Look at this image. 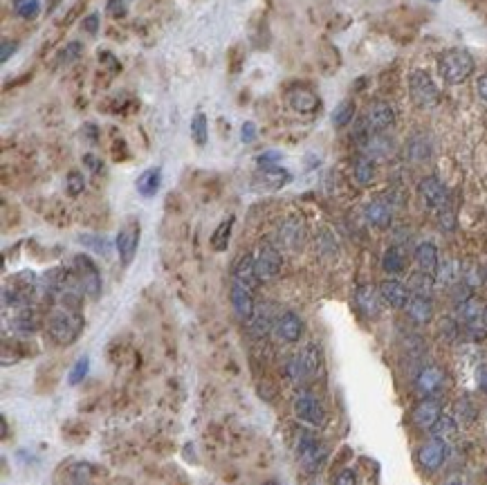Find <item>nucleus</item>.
<instances>
[{
    "label": "nucleus",
    "instance_id": "nucleus-2",
    "mask_svg": "<svg viewBox=\"0 0 487 485\" xmlns=\"http://www.w3.org/2000/svg\"><path fill=\"white\" fill-rule=\"evenodd\" d=\"M438 72L447 83H463L474 72V56L463 47H451L438 56Z\"/></svg>",
    "mask_w": 487,
    "mask_h": 485
},
{
    "label": "nucleus",
    "instance_id": "nucleus-16",
    "mask_svg": "<svg viewBox=\"0 0 487 485\" xmlns=\"http://www.w3.org/2000/svg\"><path fill=\"white\" fill-rule=\"evenodd\" d=\"M442 385H445V371L440 367H424L415 378V389L420 391L422 396L438 394Z\"/></svg>",
    "mask_w": 487,
    "mask_h": 485
},
{
    "label": "nucleus",
    "instance_id": "nucleus-44",
    "mask_svg": "<svg viewBox=\"0 0 487 485\" xmlns=\"http://www.w3.org/2000/svg\"><path fill=\"white\" fill-rule=\"evenodd\" d=\"M281 158H283V155H281L279 151H265V153H261L256 162H259L261 169H270V166H279Z\"/></svg>",
    "mask_w": 487,
    "mask_h": 485
},
{
    "label": "nucleus",
    "instance_id": "nucleus-17",
    "mask_svg": "<svg viewBox=\"0 0 487 485\" xmlns=\"http://www.w3.org/2000/svg\"><path fill=\"white\" fill-rule=\"evenodd\" d=\"M277 333L281 339H285V342L290 344H294L301 339L303 335V321L301 317H299L296 312H283V314H279V319H277Z\"/></svg>",
    "mask_w": 487,
    "mask_h": 485
},
{
    "label": "nucleus",
    "instance_id": "nucleus-57",
    "mask_svg": "<svg viewBox=\"0 0 487 485\" xmlns=\"http://www.w3.org/2000/svg\"><path fill=\"white\" fill-rule=\"evenodd\" d=\"M263 485H279V483H277V481H265Z\"/></svg>",
    "mask_w": 487,
    "mask_h": 485
},
{
    "label": "nucleus",
    "instance_id": "nucleus-45",
    "mask_svg": "<svg viewBox=\"0 0 487 485\" xmlns=\"http://www.w3.org/2000/svg\"><path fill=\"white\" fill-rule=\"evenodd\" d=\"M16 50H19V43H16V41H3V45H0V61L7 63L10 61V56L16 54Z\"/></svg>",
    "mask_w": 487,
    "mask_h": 485
},
{
    "label": "nucleus",
    "instance_id": "nucleus-29",
    "mask_svg": "<svg viewBox=\"0 0 487 485\" xmlns=\"http://www.w3.org/2000/svg\"><path fill=\"white\" fill-rule=\"evenodd\" d=\"M483 305L478 303L474 297H469L467 301H463L458 305V317L463 319L467 326H472V323H478V321H483Z\"/></svg>",
    "mask_w": 487,
    "mask_h": 485
},
{
    "label": "nucleus",
    "instance_id": "nucleus-13",
    "mask_svg": "<svg viewBox=\"0 0 487 485\" xmlns=\"http://www.w3.org/2000/svg\"><path fill=\"white\" fill-rule=\"evenodd\" d=\"M442 416V407L438 400H431V398H424L420 400L415 407H413V413H411V420L415 427L420 429H431L435 422L440 420Z\"/></svg>",
    "mask_w": 487,
    "mask_h": 485
},
{
    "label": "nucleus",
    "instance_id": "nucleus-8",
    "mask_svg": "<svg viewBox=\"0 0 487 485\" xmlns=\"http://www.w3.org/2000/svg\"><path fill=\"white\" fill-rule=\"evenodd\" d=\"M418 193H420L422 202L429 209H445L447 207V200H449V193H447V186L442 184L435 175L424 177V180L418 184Z\"/></svg>",
    "mask_w": 487,
    "mask_h": 485
},
{
    "label": "nucleus",
    "instance_id": "nucleus-24",
    "mask_svg": "<svg viewBox=\"0 0 487 485\" xmlns=\"http://www.w3.org/2000/svg\"><path fill=\"white\" fill-rule=\"evenodd\" d=\"M259 180L265 189H281V186H285L290 180H292V175L281 166H270V169H261Z\"/></svg>",
    "mask_w": 487,
    "mask_h": 485
},
{
    "label": "nucleus",
    "instance_id": "nucleus-6",
    "mask_svg": "<svg viewBox=\"0 0 487 485\" xmlns=\"http://www.w3.org/2000/svg\"><path fill=\"white\" fill-rule=\"evenodd\" d=\"M294 413H296L299 420L312 424V427H321V424L326 422V409H323V405L317 400V396L307 394V391H303V394H296Z\"/></svg>",
    "mask_w": 487,
    "mask_h": 485
},
{
    "label": "nucleus",
    "instance_id": "nucleus-32",
    "mask_svg": "<svg viewBox=\"0 0 487 485\" xmlns=\"http://www.w3.org/2000/svg\"><path fill=\"white\" fill-rule=\"evenodd\" d=\"M431 433H433V438H440L445 442L456 438V433H458L456 418H451V416H440V420L431 427Z\"/></svg>",
    "mask_w": 487,
    "mask_h": 485
},
{
    "label": "nucleus",
    "instance_id": "nucleus-9",
    "mask_svg": "<svg viewBox=\"0 0 487 485\" xmlns=\"http://www.w3.org/2000/svg\"><path fill=\"white\" fill-rule=\"evenodd\" d=\"M445 458H447V442L440 438L426 440L424 445L418 449V463H420V467L426 472H435L438 467H442Z\"/></svg>",
    "mask_w": 487,
    "mask_h": 485
},
{
    "label": "nucleus",
    "instance_id": "nucleus-52",
    "mask_svg": "<svg viewBox=\"0 0 487 485\" xmlns=\"http://www.w3.org/2000/svg\"><path fill=\"white\" fill-rule=\"evenodd\" d=\"M476 90H478V97H481L485 104H487V72L478 76V81H476Z\"/></svg>",
    "mask_w": 487,
    "mask_h": 485
},
{
    "label": "nucleus",
    "instance_id": "nucleus-36",
    "mask_svg": "<svg viewBox=\"0 0 487 485\" xmlns=\"http://www.w3.org/2000/svg\"><path fill=\"white\" fill-rule=\"evenodd\" d=\"M460 279V268L456 261H445L442 266H438V272H435V281L442 285H454Z\"/></svg>",
    "mask_w": 487,
    "mask_h": 485
},
{
    "label": "nucleus",
    "instance_id": "nucleus-55",
    "mask_svg": "<svg viewBox=\"0 0 487 485\" xmlns=\"http://www.w3.org/2000/svg\"><path fill=\"white\" fill-rule=\"evenodd\" d=\"M483 326H485V330H487V308L483 310Z\"/></svg>",
    "mask_w": 487,
    "mask_h": 485
},
{
    "label": "nucleus",
    "instance_id": "nucleus-3",
    "mask_svg": "<svg viewBox=\"0 0 487 485\" xmlns=\"http://www.w3.org/2000/svg\"><path fill=\"white\" fill-rule=\"evenodd\" d=\"M409 95H411L418 108H433L440 99L438 86L433 83L429 72L424 70H413L409 76Z\"/></svg>",
    "mask_w": 487,
    "mask_h": 485
},
{
    "label": "nucleus",
    "instance_id": "nucleus-58",
    "mask_svg": "<svg viewBox=\"0 0 487 485\" xmlns=\"http://www.w3.org/2000/svg\"><path fill=\"white\" fill-rule=\"evenodd\" d=\"M431 3H440V0H431Z\"/></svg>",
    "mask_w": 487,
    "mask_h": 485
},
{
    "label": "nucleus",
    "instance_id": "nucleus-10",
    "mask_svg": "<svg viewBox=\"0 0 487 485\" xmlns=\"http://www.w3.org/2000/svg\"><path fill=\"white\" fill-rule=\"evenodd\" d=\"M364 124L369 126L371 133H384L389 131L393 124H396V110L387 101H375L371 108L366 110Z\"/></svg>",
    "mask_w": 487,
    "mask_h": 485
},
{
    "label": "nucleus",
    "instance_id": "nucleus-48",
    "mask_svg": "<svg viewBox=\"0 0 487 485\" xmlns=\"http://www.w3.org/2000/svg\"><path fill=\"white\" fill-rule=\"evenodd\" d=\"M335 485H357V476L353 470H341L335 479Z\"/></svg>",
    "mask_w": 487,
    "mask_h": 485
},
{
    "label": "nucleus",
    "instance_id": "nucleus-37",
    "mask_svg": "<svg viewBox=\"0 0 487 485\" xmlns=\"http://www.w3.org/2000/svg\"><path fill=\"white\" fill-rule=\"evenodd\" d=\"M355 119V104L353 101H341V104L332 110V124L337 126V129H344L350 122Z\"/></svg>",
    "mask_w": 487,
    "mask_h": 485
},
{
    "label": "nucleus",
    "instance_id": "nucleus-56",
    "mask_svg": "<svg viewBox=\"0 0 487 485\" xmlns=\"http://www.w3.org/2000/svg\"><path fill=\"white\" fill-rule=\"evenodd\" d=\"M445 485H463V483H460V481H458V479H454V481H447V483H445Z\"/></svg>",
    "mask_w": 487,
    "mask_h": 485
},
{
    "label": "nucleus",
    "instance_id": "nucleus-34",
    "mask_svg": "<svg viewBox=\"0 0 487 485\" xmlns=\"http://www.w3.org/2000/svg\"><path fill=\"white\" fill-rule=\"evenodd\" d=\"M355 180L360 182L362 186L373 184V180H375V164H373L371 158H366V155L357 158V162H355Z\"/></svg>",
    "mask_w": 487,
    "mask_h": 485
},
{
    "label": "nucleus",
    "instance_id": "nucleus-39",
    "mask_svg": "<svg viewBox=\"0 0 487 485\" xmlns=\"http://www.w3.org/2000/svg\"><path fill=\"white\" fill-rule=\"evenodd\" d=\"M14 10L21 19H36L41 12V0H14Z\"/></svg>",
    "mask_w": 487,
    "mask_h": 485
},
{
    "label": "nucleus",
    "instance_id": "nucleus-38",
    "mask_svg": "<svg viewBox=\"0 0 487 485\" xmlns=\"http://www.w3.org/2000/svg\"><path fill=\"white\" fill-rule=\"evenodd\" d=\"M191 138L195 140L198 147H204L207 144V138H209V122H207V115L204 113H198L193 119H191Z\"/></svg>",
    "mask_w": 487,
    "mask_h": 485
},
{
    "label": "nucleus",
    "instance_id": "nucleus-41",
    "mask_svg": "<svg viewBox=\"0 0 487 485\" xmlns=\"http://www.w3.org/2000/svg\"><path fill=\"white\" fill-rule=\"evenodd\" d=\"M65 189L70 195H79L85 189V177L81 171H70L65 177Z\"/></svg>",
    "mask_w": 487,
    "mask_h": 485
},
{
    "label": "nucleus",
    "instance_id": "nucleus-7",
    "mask_svg": "<svg viewBox=\"0 0 487 485\" xmlns=\"http://www.w3.org/2000/svg\"><path fill=\"white\" fill-rule=\"evenodd\" d=\"M138 245H140V223L138 220H128L115 238V248L124 266H131L133 263L135 254H138Z\"/></svg>",
    "mask_w": 487,
    "mask_h": 485
},
{
    "label": "nucleus",
    "instance_id": "nucleus-20",
    "mask_svg": "<svg viewBox=\"0 0 487 485\" xmlns=\"http://www.w3.org/2000/svg\"><path fill=\"white\" fill-rule=\"evenodd\" d=\"M407 314L415 323H429L433 317V303L429 297H418L413 294L407 303Z\"/></svg>",
    "mask_w": 487,
    "mask_h": 485
},
{
    "label": "nucleus",
    "instance_id": "nucleus-47",
    "mask_svg": "<svg viewBox=\"0 0 487 485\" xmlns=\"http://www.w3.org/2000/svg\"><path fill=\"white\" fill-rule=\"evenodd\" d=\"M81 47L83 45L79 43V41H72V43H67L65 45V52H63V58H65V61H74V58L81 54Z\"/></svg>",
    "mask_w": 487,
    "mask_h": 485
},
{
    "label": "nucleus",
    "instance_id": "nucleus-22",
    "mask_svg": "<svg viewBox=\"0 0 487 485\" xmlns=\"http://www.w3.org/2000/svg\"><path fill=\"white\" fill-rule=\"evenodd\" d=\"M366 220H369V223L375 225V227L387 229L391 225V220H393V211L384 200H373V202L366 205Z\"/></svg>",
    "mask_w": 487,
    "mask_h": 485
},
{
    "label": "nucleus",
    "instance_id": "nucleus-5",
    "mask_svg": "<svg viewBox=\"0 0 487 485\" xmlns=\"http://www.w3.org/2000/svg\"><path fill=\"white\" fill-rule=\"evenodd\" d=\"M256 274L261 281H272L279 277L281 268H283V257L272 243H261L259 252H256Z\"/></svg>",
    "mask_w": 487,
    "mask_h": 485
},
{
    "label": "nucleus",
    "instance_id": "nucleus-19",
    "mask_svg": "<svg viewBox=\"0 0 487 485\" xmlns=\"http://www.w3.org/2000/svg\"><path fill=\"white\" fill-rule=\"evenodd\" d=\"M415 263H418V268H420L422 272H426V274H433V277H435V272H438V266H440L438 248H435V245L429 243V241L420 243V245L415 248Z\"/></svg>",
    "mask_w": 487,
    "mask_h": 485
},
{
    "label": "nucleus",
    "instance_id": "nucleus-12",
    "mask_svg": "<svg viewBox=\"0 0 487 485\" xmlns=\"http://www.w3.org/2000/svg\"><path fill=\"white\" fill-rule=\"evenodd\" d=\"M380 294H382V301L389 303L391 308H396V310L407 308L409 299H411V290H409V285H404L402 281H398V279L382 281Z\"/></svg>",
    "mask_w": 487,
    "mask_h": 485
},
{
    "label": "nucleus",
    "instance_id": "nucleus-49",
    "mask_svg": "<svg viewBox=\"0 0 487 485\" xmlns=\"http://www.w3.org/2000/svg\"><path fill=\"white\" fill-rule=\"evenodd\" d=\"M83 30L88 32V34H97V30H99V16L97 14L85 16V19H83Z\"/></svg>",
    "mask_w": 487,
    "mask_h": 485
},
{
    "label": "nucleus",
    "instance_id": "nucleus-15",
    "mask_svg": "<svg viewBox=\"0 0 487 485\" xmlns=\"http://www.w3.org/2000/svg\"><path fill=\"white\" fill-rule=\"evenodd\" d=\"M355 303L364 317L375 319L382 312V294L373 285H360L355 292Z\"/></svg>",
    "mask_w": 487,
    "mask_h": 485
},
{
    "label": "nucleus",
    "instance_id": "nucleus-4",
    "mask_svg": "<svg viewBox=\"0 0 487 485\" xmlns=\"http://www.w3.org/2000/svg\"><path fill=\"white\" fill-rule=\"evenodd\" d=\"M74 272L79 277V285L83 294H88L90 299H99L101 297V274L99 268L95 266L88 254H76L74 257Z\"/></svg>",
    "mask_w": 487,
    "mask_h": 485
},
{
    "label": "nucleus",
    "instance_id": "nucleus-50",
    "mask_svg": "<svg viewBox=\"0 0 487 485\" xmlns=\"http://www.w3.org/2000/svg\"><path fill=\"white\" fill-rule=\"evenodd\" d=\"M241 135H243V142H254L256 140V126L252 122H245L243 129H241Z\"/></svg>",
    "mask_w": 487,
    "mask_h": 485
},
{
    "label": "nucleus",
    "instance_id": "nucleus-31",
    "mask_svg": "<svg viewBox=\"0 0 487 485\" xmlns=\"http://www.w3.org/2000/svg\"><path fill=\"white\" fill-rule=\"evenodd\" d=\"M299 458H301V463L307 472H319V467L323 465V461H326V447H323L321 442H317L312 449H307V452L301 454Z\"/></svg>",
    "mask_w": 487,
    "mask_h": 485
},
{
    "label": "nucleus",
    "instance_id": "nucleus-35",
    "mask_svg": "<svg viewBox=\"0 0 487 485\" xmlns=\"http://www.w3.org/2000/svg\"><path fill=\"white\" fill-rule=\"evenodd\" d=\"M299 357H301L307 376H314V373L319 371V367H321V353H319V348L314 346V344H307L303 351L299 353Z\"/></svg>",
    "mask_w": 487,
    "mask_h": 485
},
{
    "label": "nucleus",
    "instance_id": "nucleus-1",
    "mask_svg": "<svg viewBox=\"0 0 487 485\" xmlns=\"http://www.w3.org/2000/svg\"><path fill=\"white\" fill-rule=\"evenodd\" d=\"M47 330L52 335L54 342L58 344H72L76 337L81 335L83 330V314L74 308H56L52 314L47 317Z\"/></svg>",
    "mask_w": 487,
    "mask_h": 485
},
{
    "label": "nucleus",
    "instance_id": "nucleus-26",
    "mask_svg": "<svg viewBox=\"0 0 487 485\" xmlns=\"http://www.w3.org/2000/svg\"><path fill=\"white\" fill-rule=\"evenodd\" d=\"M391 153V142L382 138V133H373L369 140H364V155L366 158H387Z\"/></svg>",
    "mask_w": 487,
    "mask_h": 485
},
{
    "label": "nucleus",
    "instance_id": "nucleus-51",
    "mask_svg": "<svg viewBox=\"0 0 487 485\" xmlns=\"http://www.w3.org/2000/svg\"><path fill=\"white\" fill-rule=\"evenodd\" d=\"M83 164L88 166L92 173L101 171V160H99V158H95V155H90V153H88V155H83Z\"/></svg>",
    "mask_w": 487,
    "mask_h": 485
},
{
    "label": "nucleus",
    "instance_id": "nucleus-59",
    "mask_svg": "<svg viewBox=\"0 0 487 485\" xmlns=\"http://www.w3.org/2000/svg\"><path fill=\"white\" fill-rule=\"evenodd\" d=\"M485 279H487V268H485Z\"/></svg>",
    "mask_w": 487,
    "mask_h": 485
},
{
    "label": "nucleus",
    "instance_id": "nucleus-46",
    "mask_svg": "<svg viewBox=\"0 0 487 485\" xmlns=\"http://www.w3.org/2000/svg\"><path fill=\"white\" fill-rule=\"evenodd\" d=\"M440 227H442V229H449V232L456 227L454 211H449L447 207H445V209H440Z\"/></svg>",
    "mask_w": 487,
    "mask_h": 485
},
{
    "label": "nucleus",
    "instance_id": "nucleus-54",
    "mask_svg": "<svg viewBox=\"0 0 487 485\" xmlns=\"http://www.w3.org/2000/svg\"><path fill=\"white\" fill-rule=\"evenodd\" d=\"M110 12H113V16H124L126 7H124L122 3L117 5V0H110Z\"/></svg>",
    "mask_w": 487,
    "mask_h": 485
},
{
    "label": "nucleus",
    "instance_id": "nucleus-33",
    "mask_svg": "<svg viewBox=\"0 0 487 485\" xmlns=\"http://www.w3.org/2000/svg\"><path fill=\"white\" fill-rule=\"evenodd\" d=\"M250 328L256 337H265L272 328V314L270 308H256L254 317L250 319Z\"/></svg>",
    "mask_w": 487,
    "mask_h": 485
},
{
    "label": "nucleus",
    "instance_id": "nucleus-23",
    "mask_svg": "<svg viewBox=\"0 0 487 485\" xmlns=\"http://www.w3.org/2000/svg\"><path fill=\"white\" fill-rule=\"evenodd\" d=\"M160 184H162V169H147L140 177L135 186H138V191L144 195V198H153L158 191H160Z\"/></svg>",
    "mask_w": 487,
    "mask_h": 485
},
{
    "label": "nucleus",
    "instance_id": "nucleus-21",
    "mask_svg": "<svg viewBox=\"0 0 487 485\" xmlns=\"http://www.w3.org/2000/svg\"><path fill=\"white\" fill-rule=\"evenodd\" d=\"M234 281H241L247 288H254L259 285V274H256V261L252 254H245V257L238 259L236 268H234Z\"/></svg>",
    "mask_w": 487,
    "mask_h": 485
},
{
    "label": "nucleus",
    "instance_id": "nucleus-42",
    "mask_svg": "<svg viewBox=\"0 0 487 485\" xmlns=\"http://www.w3.org/2000/svg\"><path fill=\"white\" fill-rule=\"evenodd\" d=\"M285 371H288L290 380H294V382H301V380H305V378H310V376H307V371H305L301 357H299V355H294L292 360L288 362V369H285Z\"/></svg>",
    "mask_w": 487,
    "mask_h": 485
},
{
    "label": "nucleus",
    "instance_id": "nucleus-40",
    "mask_svg": "<svg viewBox=\"0 0 487 485\" xmlns=\"http://www.w3.org/2000/svg\"><path fill=\"white\" fill-rule=\"evenodd\" d=\"M79 243L88 245L90 250H95V252H99V254H104V257H108V254H110V243H108V238H104V236L85 234V236H79Z\"/></svg>",
    "mask_w": 487,
    "mask_h": 485
},
{
    "label": "nucleus",
    "instance_id": "nucleus-53",
    "mask_svg": "<svg viewBox=\"0 0 487 485\" xmlns=\"http://www.w3.org/2000/svg\"><path fill=\"white\" fill-rule=\"evenodd\" d=\"M476 382H478V387H481L483 391H487V364L478 367V371H476Z\"/></svg>",
    "mask_w": 487,
    "mask_h": 485
},
{
    "label": "nucleus",
    "instance_id": "nucleus-25",
    "mask_svg": "<svg viewBox=\"0 0 487 485\" xmlns=\"http://www.w3.org/2000/svg\"><path fill=\"white\" fill-rule=\"evenodd\" d=\"M407 155H409V160H413V162L429 160V155H431L429 138H424V135H413V138L409 140V144H407Z\"/></svg>",
    "mask_w": 487,
    "mask_h": 485
},
{
    "label": "nucleus",
    "instance_id": "nucleus-30",
    "mask_svg": "<svg viewBox=\"0 0 487 485\" xmlns=\"http://www.w3.org/2000/svg\"><path fill=\"white\" fill-rule=\"evenodd\" d=\"M232 227H234V216H229L227 220L218 225V229L211 236V248L216 252H225L229 248V238H232Z\"/></svg>",
    "mask_w": 487,
    "mask_h": 485
},
{
    "label": "nucleus",
    "instance_id": "nucleus-18",
    "mask_svg": "<svg viewBox=\"0 0 487 485\" xmlns=\"http://www.w3.org/2000/svg\"><path fill=\"white\" fill-rule=\"evenodd\" d=\"M277 236H279V243L283 245V248L299 250V248H301V243H303L305 229H303V225L299 223L296 218H288L285 223H281Z\"/></svg>",
    "mask_w": 487,
    "mask_h": 485
},
{
    "label": "nucleus",
    "instance_id": "nucleus-14",
    "mask_svg": "<svg viewBox=\"0 0 487 485\" xmlns=\"http://www.w3.org/2000/svg\"><path fill=\"white\" fill-rule=\"evenodd\" d=\"M232 305L236 314L243 321H250L256 312V303H254V292L252 288H247L241 281H234L232 283Z\"/></svg>",
    "mask_w": 487,
    "mask_h": 485
},
{
    "label": "nucleus",
    "instance_id": "nucleus-43",
    "mask_svg": "<svg viewBox=\"0 0 487 485\" xmlns=\"http://www.w3.org/2000/svg\"><path fill=\"white\" fill-rule=\"evenodd\" d=\"M88 367H90V360L88 357H79V360H76V364L72 367V371H70V385L74 387V385H79V382L88 376Z\"/></svg>",
    "mask_w": 487,
    "mask_h": 485
},
{
    "label": "nucleus",
    "instance_id": "nucleus-28",
    "mask_svg": "<svg viewBox=\"0 0 487 485\" xmlns=\"http://www.w3.org/2000/svg\"><path fill=\"white\" fill-rule=\"evenodd\" d=\"M404 266H407V259L400 248H389L387 252H384V257H382L384 272H389V274H400V272H404Z\"/></svg>",
    "mask_w": 487,
    "mask_h": 485
},
{
    "label": "nucleus",
    "instance_id": "nucleus-11",
    "mask_svg": "<svg viewBox=\"0 0 487 485\" xmlns=\"http://www.w3.org/2000/svg\"><path fill=\"white\" fill-rule=\"evenodd\" d=\"M285 101L290 104V108L296 110V113H303V115H310L314 110L319 108L321 99L314 90L305 88V86H294L285 92Z\"/></svg>",
    "mask_w": 487,
    "mask_h": 485
},
{
    "label": "nucleus",
    "instance_id": "nucleus-27",
    "mask_svg": "<svg viewBox=\"0 0 487 485\" xmlns=\"http://www.w3.org/2000/svg\"><path fill=\"white\" fill-rule=\"evenodd\" d=\"M433 283H435V279L433 274H426V272H415V274L409 277V290H411L413 294L418 297H431V290H433Z\"/></svg>",
    "mask_w": 487,
    "mask_h": 485
}]
</instances>
